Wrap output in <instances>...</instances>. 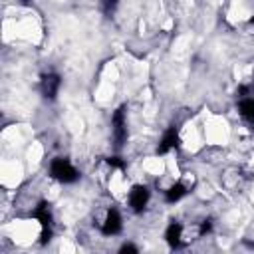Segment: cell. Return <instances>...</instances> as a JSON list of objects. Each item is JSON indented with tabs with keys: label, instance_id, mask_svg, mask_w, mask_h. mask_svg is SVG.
I'll list each match as a JSON object with an SVG mask.
<instances>
[{
	"label": "cell",
	"instance_id": "5bb4252c",
	"mask_svg": "<svg viewBox=\"0 0 254 254\" xmlns=\"http://www.w3.org/2000/svg\"><path fill=\"white\" fill-rule=\"evenodd\" d=\"M119 252H123V254H125V252H137V248H135L133 244H123Z\"/></svg>",
	"mask_w": 254,
	"mask_h": 254
},
{
	"label": "cell",
	"instance_id": "8992f818",
	"mask_svg": "<svg viewBox=\"0 0 254 254\" xmlns=\"http://www.w3.org/2000/svg\"><path fill=\"white\" fill-rule=\"evenodd\" d=\"M60 85H62V79L58 73H46L40 79V91L46 99H54L60 91Z\"/></svg>",
	"mask_w": 254,
	"mask_h": 254
},
{
	"label": "cell",
	"instance_id": "8fae6325",
	"mask_svg": "<svg viewBox=\"0 0 254 254\" xmlns=\"http://www.w3.org/2000/svg\"><path fill=\"white\" fill-rule=\"evenodd\" d=\"M107 165H109L111 169H125V161H123L121 157H109V159H107Z\"/></svg>",
	"mask_w": 254,
	"mask_h": 254
},
{
	"label": "cell",
	"instance_id": "52a82bcc",
	"mask_svg": "<svg viewBox=\"0 0 254 254\" xmlns=\"http://www.w3.org/2000/svg\"><path fill=\"white\" fill-rule=\"evenodd\" d=\"M183 238H185V228L181 222H171L165 230V240L171 248H179L183 244Z\"/></svg>",
	"mask_w": 254,
	"mask_h": 254
},
{
	"label": "cell",
	"instance_id": "6da1fadb",
	"mask_svg": "<svg viewBox=\"0 0 254 254\" xmlns=\"http://www.w3.org/2000/svg\"><path fill=\"white\" fill-rule=\"evenodd\" d=\"M50 175H52L56 181L64 183V185L75 183V181L79 179L77 169H75L67 159H62V157H58V159L52 161V165H50Z\"/></svg>",
	"mask_w": 254,
	"mask_h": 254
},
{
	"label": "cell",
	"instance_id": "3957f363",
	"mask_svg": "<svg viewBox=\"0 0 254 254\" xmlns=\"http://www.w3.org/2000/svg\"><path fill=\"white\" fill-rule=\"evenodd\" d=\"M111 133H113L115 145L121 147L123 141L127 139V111H125V105H121L113 111V115H111Z\"/></svg>",
	"mask_w": 254,
	"mask_h": 254
},
{
	"label": "cell",
	"instance_id": "277c9868",
	"mask_svg": "<svg viewBox=\"0 0 254 254\" xmlns=\"http://www.w3.org/2000/svg\"><path fill=\"white\" fill-rule=\"evenodd\" d=\"M149 198H151V192L145 185H135L131 190H129V206L133 212H141L147 204H149Z\"/></svg>",
	"mask_w": 254,
	"mask_h": 254
},
{
	"label": "cell",
	"instance_id": "9c48e42d",
	"mask_svg": "<svg viewBox=\"0 0 254 254\" xmlns=\"http://www.w3.org/2000/svg\"><path fill=\"white\" fill-rule=\"evenodd\" d=\"M238 111L242 115V119H246L248 123H254V97H240L238 101Z\"/></svg>",
	"mask_w": 254,
	"mask_h": 254
},
{
	"label": "cell",
	"instance_id": "7a4b0ae2",
	"mask_svg": "<svg viewBox=\"0 0 254 254\" xmlns=\"http://www.w3.org/2000/svg\"><path fill=\"white\" fill-rule=\"evenodd\" d=\"M34 216H36V220L40 222V226H42V244H46V242H50V238H52V224H54V214H52V206L48 204V202H40L38 206H36V210H34Z\"/></svg>",
	"mask_w": 254,
	"mask_h": 254
},
{
	"label": "cell",
	"instance_id": "ba28073f",
	"mask_svg": "<svg viewBox=\"0 0 254 254\" xmlns=\"http://www.w3.org/2000/svg\"><path fill=\"white\" fill-rule=\"evenodd\" d=\"M179 145V133H177V129L175 127H171L165 135H163V139H161V143H159V153L161 155H165V153H169V151H173L175 147Z\"/></svg>",
	"mask_w": 254,
	"mask_h": 254
},
{
	"label": "cell",
	"instance_id": "4fadbf2b",
	"mask_svg": "<svg viewBox=\"0 0 254 254\" xmlns=\"http://www.w3.org/2000/svg\"><path fill=\"white\" fill-rule=\"evenodd\" d=\"M117 2H119V0H101V6H103V10L109 14V12H113V10H115Z\"/></svg>",
	"mask_w": 254,
	"mask_h": 254
},
{
	"label": "cell",
	"instance_id": "7c38bea8",
	"mask_svg": "<svg viewBox=\"0 0 254 254\" xmlns=\"http://www.w3.org/2000/svg\"><path fill=\"white\" fill-rule=\"evenodd\" d=\"M210 230H212V222H210V220H202L200 226H198V236H204V234H208Z\"/></svg>",
	"mask_w": 254,
	"mask_h": 254
},
{
	"label": "cell",
	"instance_id": "30bf717a",
	"mask_svg": "<svg viewBox=\"0 0 254 254\" xmlns=\"http://www.w3.org/2000/svg\"><path fill=\"white\" fill-rule=\"evenodd\" d=\"M187 192H189V190H187V187H185L183 183H175V185H171V187L165 190V200H167V202H179Z\"/></svg>",
	"mask_w": 254,
	"mask_h": 254
},
{
	"label": "cell",
	"instance_id": "5b68a950",
	"mask_svg": "<svg viewBox=\"0 0 254 254\" xmlns=\"http://www.w3.org/2000/svg\"><path fill=\"white\" fill-rule=\"evenodd\" d=\"M123 228V220H121V214L117 208H109L103 216V222H101V232L105 236H115L119 234Z\"/></svg>",
	"mask_w": 254,
	"mask_h": 254
}]
</instances>
